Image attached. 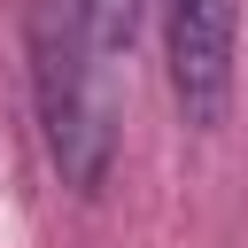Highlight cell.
Here are the masks:
<instances>
[{
	"instance_id": "obj_1",
	"label": "cell",
	"mask_w": 248,
	"mask_h": 248,
	"mask_svg": "<svg viewBox=\"0 0 248 248\" xmlns=\"http://www.w3.org/2000/svg\"><path fill=\"white\" fill-rule=\"evenodd\" d=\"M23 62H31V108H39L46 163L78 202H93L116 170V124H108V101H101L93 39L78 31L70 0H31L23 8Z\"/></svg>"
},
{
	"instance_id": "obj_3",
	"label": "cell",
	"mask_w": 248,
	"mask_h": 248,
	"mask_svg": "<svg viewBox=\"0 0 248 248\" xmlns=\"http://www.w3.org/2000/svg\"><path fill=\"white\" fill-rule=\"evenodd\" d=\"M140 8H147V0H70L78 31L93 39V54H124V46L140 39Z\"/></svg>"
},
{
	"instance_id": "obj_2",
	"label": "cell",
	"mask_w": 248,
	"mask_h": 248,
	"mask_svg": "<svg viewBox=\"0 0 248 248\" xmlns=\"http://www.w3.org/2000/svg\"><path fill=\"white\" fill-rule=\"evenodd\" d=\"M163 8V62H170V101L194 132H217L232 108V39H240V0H155Z\"/></svg>"
}]
</instances>
